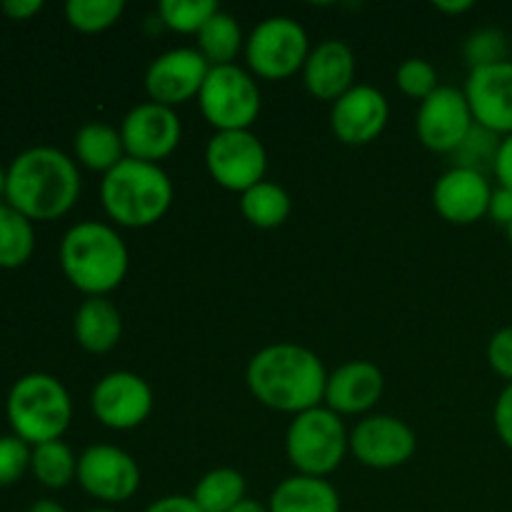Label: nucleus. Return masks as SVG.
<instances>
[{
    "mask_svg": "<svg viewBox=\"0 0 512 512\" xmlns=\"http://www.w3.org/2000/svg\"><path fill=\"white\" fill-rule=\"evenodd\" d=\"M245 380L255 398L280 413L300 415L325 400L328 373L313 350L293 343L268 345L250 358Z\"/></svg>",
    "mask_w": 512,
    "mask_h": 512,
    "instance_id": "f257e3e1",
    "label": "nucleus"
},
{
    "mask_svg": "<svg viewBox=\"0 0 512 512\" xmlns=\"http://www.w3.org/2000/svg\"><path fill=\"white\" fill-rule=\"evenodd\" d=\"M78 195V165L63 150L35 145L10 163L5 200L28 220L60 218L73 208Z\"/></svg>",
    "mask_w": 512,
    "mask_h": 512,
    "instance_id": "f03ea898",
    "label": "nucleus"
},
{
    "mask_svg": "<svg viewBox=\"0 0 512 512\" xmlns=\"http://www.w3.org/2000/svg\"><path fill=\"white\" fill-rule=\"evenodd\" d=\"M128 248L110 225L85 220L60 240V268L88 298H105L128 275Z\"/></svg>",
    "mask_w": 512,
    "mask_h": 512,
    "instance_id": "7ed1b4c3",
    "label": "nucleus"
},
{
    "mask_svg": "<svg viewBox=\"0 0 512 512\" xmlns=\"http://www.w3.org/2000/svg\"><path fill=\"white\" fill-rule=\"evenodd\" d=\"M100 200L108 218L123 228H148L170 210L173 183L160 165L123 158L105 173Z\"/></svg>",
    "mask_w": 512,
    "mask_h": 512,
    "instance_id": "20e7f679",
    "label": "nucleus"
},
{
    "mask_svg": "<svg viewBox=\"0 0 512 512\" xmlns=\"http://www.w3.org/2000/svg\"><path fill=\"white\" fill-rule=\"evenodd\" d=\"M13 435L28 445L60 440L73 418V400L58 378L28 373L13 383L5 403Z\"/></svg>",
    "mask_w": 512,
    "mask_h": 512,
    "instance_id": "39448f33",
    "label": "nucleus"
},
{
    "mask_svg": "<svg viewBox=\"0 0 512 512\" xmlns=\"http://www.w3.org/2000/svg\"><path fill=\"white\" fill-rule=\"evenodd\" d=\"M350 438L338 413L330 408H313L295 415L285 435L288 460L298 475L325 478L343 463Z\"/></svg>",
    "mask_w": 512,
    "mask_h": 512,
    "instance_id": "423d86ee",
    "label": "nucleus"
},
{
    "mask_svg": "<svg viewBox=\"0 0 512 512\" xmlns=\"http://www.w3.org/2000/svg\"><path fill=\"white\" fill-rule=\"evenodd\" d=\"M205 120L218 133L248 130L258 120V83L238 65H213L198 95Z\"/></svg>",
    "mask_w": 512,
    "mask_h": 512,
    "instance_id": "0eeeda50",
    "label": "nucleus"
},
{
    "mask_svg": "<svg viewBox=\"0 0 512 512\" xmlns=\"http://www.w3.org/2000/svg\"><path fill=\"white\" fill-rule=\"evenodd\" d=\"M310 55L308 33L303 25L285 15L263 20L245 43V58L258 78L283 80L305 68Z\"/></svg>",
    "mask_w": 512,
    "mask_h": 512,
    "instance_id": "6e6552de",
    "label": "nucleus"
},
{
    "mask_svg": "<svg viewBox=\"0 0 512 512\" xmlns=\"http://www.w3.org/2000/svg\"><path fill=\"white\" fill-rule=\"evenodd\" d=\"M205 165L218 185L233 193H245L263 183L268 170V153L258 135L250 130H223L210 138L205 148Z\"/></svg>",
    "mask_w": 512,
    "mask_h": 512,
    "instance_id": "1a4fd4ad",
    "label": "nucleus"
},
{
    "mask_svg": "<svg viewBox=\"0 0 512 512\" xmlns=\"http://www.w3.org/2000/svg\"><path fill=\"white\" fill-rule=\"evenodd\" d=\"M473 125L475 118L468 98L463 90L450 85H440L433 95H428L420 103L418 120H415L418 138L435 153H455L465 143Z\"/></svg>",
    "mask_w": 512,
    "mask_h": 512,
    "instance_id": "9d476101",
    "label": "nucleus"
},
{
    "mask_svg": "<svg viewBox=\"0 0 512 512\" xmlns=\"http://www.w3.org/2000/svg\"><path fill=\"white\" fill-rule=\"evenodd\" d=\"M78 483L103 503H125L140 488V468L115 445H90L78 458Z\"/></svg>",
    "mask_w": 512,
    "mask_h": 512,
    "instance_id": "9b49d317",
    "label": "nucleus"
},
{
    "mask_svg": "<svg viewBox=\"0 0 512 512\" xmlns=\"http://www.w3.org/2000/svg\"><path fill=\"white\" fill-rule=\"evenodd\" d=\"M183 125H180L178 113L168 105L160 103H140L125 115L120 125V138H123L128 158L143 160V163H155L168 158L180 143Z\"/></svg>",
    "mask_w": 512,
    "mask_h": 512,
    "instance_id": "f8f14e48",
    "label": "nucleus"
},
{
    "mask_svg": "<svg viewBox=\"0 0 512 512\" xmlns=\"http://www.w3.org/2000/svg\"><path fill=\"white\" fill-rule=\"evenodd\" d=\"M90 405L105 428L133 430L153 413V390L140 375L118 370L98 380Z\"/></svg>",
    "mask_w": 512,
    "mask_h": 512,
    "instance_id": "ddd939ff",
    "label": "nucleus"
},
{
    "mask_svg": "<svg viewBox=\"0 0 512 512\" xmlns=\"http://www.w3.org/2000/svg\"><path fill=\"white\" fill-rule=\"evenodd\" d=\"M418 448L413 428L393 415H370L350 433V450L363 465L375 470L408 463Z\"/></svg>",
    "mask_w": 512,
    "mask_h": 512,
    "instance_id": "4468645a",
    "label": "nucleus"
},
{
    "mask_svg": "<svg viewBox=\"0 0 512 512\" xmlns=\"http://www.w3.org/2000/svg\"><path fill=\"white\" fill-rule=\"evenodd\" d=\"M213 65L203 58L200 50L175 48L158 55L145 73V90L150 100L160 105L188 103L190 98L200 95L205 78Z\"/></svg>",
    "mask_w": 512,
    "mask_h": 512,
    "instance_id": "2eb2a0df",
    "label": "nucleus"
},
{
    "mask_svg": "<svg viewBox=\"0 0 512 512\" xmlns=\"http://www.w3.org/2000/svg\"><path fill=\"white\" fill-rule=\"evenodd\" d=\"M463 93L480 128L500 138L512 133V60L470 70Z\"/></svg>",
    "mask_w": 512,
    "mask_h": 512,
    "instance_id": "dca6fc26",
    "label": "nucleus"
},
{
    "mask_svg": "<svg viewBox=\"0 0 512 512\" xmlns=\"http://www.w3.org/2000/svg\"><path fill=\"white\" fill-rule=\"evenodd\" d=\"M390 105L373 85H353L333 103L330 125L345 145H368L388 125Z\"/></svg>",
    "mask_w": 512,
    "mask_h": 512,
    "instance_id": "f3484780",
    "label": "nucleus"
},
{
    "mask_svg": "<svg viewBox=\"0 0 512 512\" xmlns=\"http://www.w3.org/2000/svg\"><path fill=\"white\" fill-rule=\"evenodd\" d=\"M490 198L493 188L488 178L468 168H450L448 173L440 175L433 190L435 210L455 225H470L488 215Z\"/></svg>",
    "mask_w": 512,
    "mask_h": 512,
    "instance_id": "a211bd4d",
    "label": "nucleus"
},
{
    "mask_svg": "<svg viewBox=\"0 0 512 512\" xmlns=\"http://www.w3.org/2000/svg\"><path fill=\"white\" fill-rule=\"evenodd\" d=\"M383 388L385 380L378 365L368 363V360H353L328 375L325 403L338 415H358L378 403Z\"/></svg>",
    "mask_w": 512,
    "mask_h": 512,
    "instance_id": "6ab92c4d",
    "label": "nucleus"
},
{
    "mask_svg": "<svg viewBox=\"0 0 512 512\" xmlns=\"http://www.w3.org/2000/svg\"><path fill=\"white\" fill-rule=\"evenodd\" d=\"M355 55L343 40H325L310 50L303 68L305 88L320 100H338L353 88Z\"/></svg>",
    "mask_w": 512,
    "mask_h": 512,
    "instance_id": "aec40b11",
    "label": "nucleus"
},
{
    "mask_svg": "<svg viewBox=\"0 0 512 512\" xmlns=\"http://www.w3.org/2000/svg\"><path fill=\"white\" fill-rule=\"evenodd\" d=\"M75 340L88 353H108L120 343L123 318L108 298H88L75 313Z\"/></svg>",
    "mask_w": 512,
    "mask_h": 512,
    "instance_id": "412c9836",
    "label": "nucleus"
},
{
    "mask_svg": "<svg viewBox=\"0 0 512 512\" xmlns=\"http://www.w3.org/2000/svg\"><path fill=\"white\" fill-rule=\"evenodd\" d=\"M270 512H340V495L325 478L293 475L270 495Z\"/></svg>",
    "mask_w": 512,
    "mask_h": 512,
    "instance_id": "4be33fe9",
    "label": "nucleus"
},
{
    "mask_svg": "<svg viewBox=\"0 0 512 512\" xmlns=\"http://www.w3.org/2000/svg\"><path fill=\"white\" fill-rule=\"evenodd\" d=\"M75 155L80 163L90 170L110 173L123 160L125 145L115 128L105 123H88L75 133L73 140Z\"/></svg>",
    "mask_w": 512,
    "mask_h": 512,
    "instance_id": "5701e85b",
    "label": "nucleus"
},
{
    "mask_svg": "<svg viewBox=\"0 0 512 512\" xmlns=\"http://www.w3.org/2000/svg\"><path fill=\"white\" fill-rule=\"evenodd\" d=\"M240 210H243L245 220H248L250 225L263 230H273L288 220L293 203H290V195L285 193L278 183L263 180V183L245 190L243 198H240Z\"/></svg>",
    "mask_w": 512,
    "mask_h": 512,
    "instance_id": "b1692460",
    "label": "nucleus"
},
{
    "mask_svg": "<svg viewBox=\"0 0 512 512\" xmlns=\"http://www.w3.org/2000/svg\"><path fill=\"white\" fill-rule=\"evenodd\" d=\"M245 478L233 468L210 470L195 485L193 500L203 512H230L245 500Z\"/></svg>",
    "mask_w": 512,
    "mask_h": 512,
    "instance_id": "393cba45",
    "label": "nucleus"
},
{
    "mask_svg": "<svg viewBox=\"0 0 512 512\" xmlns=\"http://www.w3.org/2000/svg\"><path fill=\"white\" fill-rule=\"evenodd\" d=\"M35 250L33 220L25 218L13 205H0V268H20Z\"/></svg>",
    "mask_w": 512,
    "mask_h": 512,
    "instance_id": "a878e982",
    "label": "nucleus"
},
{
    "mask_svg": "<svg viewBox=\"0 0 512 512\" xmlns=\"http://www.w3.org/2000/svg\"><path fill=\"white\" fill-rule=\"evenodd\" d=\"M198 48L210 65H233L235 55L243 48L238 20L218 10L198 33Z\"/></svg>",
    "mask_w": 512,
    "mask_h": 512,
    "instance_id": "bb28decb",
    "label": "nucleus"
},
{
    "mask_svg": "<svg viewBox=\"0 0 512 512\" xmlns=\"http://www.w3.org/2000/svg\"><path fill=\"white\" fill-rule=\"evenodd\" d=\"M30 470L40 485L60 490L78 475V458L63 440H50V443L35 445Z\"/></svg>",
    "mask_w": 512,
    "mask_h": 512,
    "instance_id": "cd10ccee",
    "label": "nucleus"
},
{
    "mask_svg": "<svg viewBox=\"0 0 512 512\" xmlns=\"http://www.w3.org/2000/svg\"><path fill=\"white\" fill-rule=\"evenodd\" d=\"M123 10V0H68L65 18L80 33H100L118 23Z\"/></svg>",
    "mask_w": 512,
    "mask_h": 512,
    "instance_id": "c85d7f7f",
    "label": "nucleus"
},
{
    "mask_svg": "<svg viewBox=\"0 0 512 512\" xmlns=\"http://www.w3.org/2000/svg\"><path fill=\"white\" fill-rule=\"evenodd\" d=\"M218 10L213 0H163L158 5L160 20L175 33H200Z\"/></svg>",
    "mask_w": 512,
    "mask_h": 512,
    "instance_id": "c756f323",
    "label": "nucleus"
},
{
    "mask_svg": "<svg viewBox=\"0 0 512 512\" xmlns=\"http://www.w3.org/2000/svg\"><path fill=\"white\" fill-rule=\"evenodd\" d=\"M463 58L470 65V70L488 68L510 60V43L508 35L498 28H480L468 35L463 45Z\"/></svg>",
    "mask_w": 512,
    "mask_h": 512,
    "instance_id": "7c9ffc66",
    "label": "nucleus"
},
{
    "mask_svg": "<svg viewBox=\"0 0 512 512\" xmlns=\"http://www.w3.org/2000/svg\"><path fill=\"white\" fill-rule=\"evenodd\" d=\"M500 135L490 133V130L480 128L478 123L473 125L470 135L465 138V143L455 150V168H468L478 170L485 175V168H493L495 155L500 148Z\"/></svg>",
    "mask_w": 512,
    "mask_h": 512,
    "instance_id": "2f4dec72",
    "label": "nucleus"
},
{
    "mask_svg": "<svg viewBox=\"0 0 512 512\" xmlns=\"http://www.w3.org/2000/svg\"><path fill=\"white\" fill-rule=\"evenodd\" d=\"M395 80H398V88L403 90L405 95L418 98L420 103L440 88L438 73H435L433 65L423 58L405 60V63L398 68V73H395Z\"/></svg>",
    "mask_w": 512,
    "mask_h": 512,
    "instance_id": "473e14b6",
    "label": "nucleus"
},
{
    "mask_svg": "<svg viewBox=\"0 0 512 512\" xmlns=\"http://www.w3.org/2000/svg\"><path fill=\"white\" fill-rule=\"evenodd\" d=\"M33 450L18 435H0V488L13 485L30 468Z\"/></svg>",
    "mask_w": 512,
    "mask_h": 512,
    "instance_id": "72a5a7b5",
    "label": "nucleus"
},
{
    "mask_svg": "<svg viewBox=\"0 0 512 512\" xmlns=\"http://www.w3.org/2000/svg\"><path fill=\"white\" fill-rule=\"evenodd\" d=\"M488 363L500 378L512 383V325L500 328L488 343Z\"/></svg>",
    "mask_w": 512,
    "mask_h": 512,
    "instance_id": "f704fd0d",
    "label": "nucleus"
},
{
    "mask_svg": "<svg viewBox=\"0 0 512 512\" xmlns=\"http://www.w3.org/2000/svg\"><path fill=\"white\" fill-rule=\"evenodd\" d=\"M493 420H495V430H498V438L512 450V383L505 385L503 393H500L498 400H495Z\"/></svg>",
    "mask_w": 512,
    "mask_h": 512,
    "instance_id": "c9c22d12",
    "label": "nucleus"
},
{
    "mask_svg": "<svg viewBox=\"0 0 512 512\" xmlns=\"http://www.w3.org/2000/svg\"><path fill=\"white\" fill-rule=\"evenodd\" d=\"M493 173H495V178L500 180V188L512 190V133L505 135V138L500 140L498 155H495Z\"/></svg>",
    "mask_w": 512,
    "mask_h": 512,
    "instance_id": "e433bc0d",
    "label": "nucleus"
},
{
    "mask_svg": "<svg viewBox=\"0 0 512 512\" xmlns=\"http://www.w3.org/2000/svg\"><path fill=\"white\" fill-rule=\"evenodd\" d=\"M488 215L498 225H505V228H508V225L512 223V190L510 188L493 190V198H490Z\"/></svg>",
    "mask_w": 512,
    "mask_h": 512,
    "instance_id": "4c0bfd02",
    "label": "nucleus"
},
{
    "mask_svg": "<svg viewBox=\"0 0 512 512\" xmlns=\"http://www.w3.org/2000/svg\"><path fill=\"white\" fill-rule=\"evenodd\" d=\"M145 512H203L198 508V503L193 500V495H168V498H160L155 503H150Z\"/></svg>",
    "mask_w": 512,
    "mask_h": 512,
    "instance_id": "58836bf2",
    "label": "nucleus"
},
{
    "mask_svg": "<svg viewBox=\"0 0 512 512\" xmlns=\"http://www.w3.org/2000/svg\"><path fill=\"white\" fill-rule=\"evenodd\" d=\"M3 13L13 20H28L35 13H40L43 3L40 0H3Z\"/></svg>",
    "mask_w": 512,
    "mask_h": 512,
    "instance_id": "ea45409f",
    "label": "nucleus"
},
{
    "mask_svg": "<svg viewBox=\"0 0 512 512\" xmlns=\"http://www.w3.org/2000/svg\"><path fill=\"white\" fill-rule=\"evenodd\" d=\"M473 0H435L433 8L440 10V13H450V15H460L473 10Z\"/></svg>",
    "mask_w": 512,
    "mask_h": 512,
    "instance_id": "a19ab883",
    "label": "nucleus"
},
{
    "mask_svg": "<svg viewBox=\"0 0 512 512\" xmlns=\"http://www.w3.org/2000/svg\"><path fill=\"white\" fill-rule=\"evenodd\" d=\"M28 512H68V510H65L60 503H55V500H35V503L28 508Z\"/></svg>",
    "mask_w": 512,
    "mask_h": 512,
    "instance_id": "79ce46f5",
    "label": "nucleus"
},
{
    "mask_svg": "<svg viewBox=\"0 0 512 512\" xmlns=\"http://www.w3.org/2000/svg\"><path fill=\"white\" fill-rule=\"evenodd\" d=\"M230 512H270V510L265 508V505L255 503V500H248V498H245L243 503H240V505H235V508L230 510Z\"/></svg>",
    "mask_w": 512,
    "mask_h": 512,
    "instance_id": "37998d69",
    "label": "nucleus"
},
{
    "mask_svg": "<svg viewBox=\"0 0 512 512\" xmlns=\"http://www.w3.org/2000/svg\"><path fill=\"white\" fill-rule=\"evenodd\" d=\"M5 185H8V170L0 165V205H3V200H5Z\"/></svg>",
    "mask_w": 512,
    "mask_h": 512,
    "instance_id": "c03bdc74",
    "label": "nucleus"
},
{
    "mask_svg": "<svg viewBox=\"0 0 512 512\" xmlns=\"http://www.w3.org/2000/svg\"><path fill=\"white\" fill-rule=\"evenodd\" d=\"M505 230H508V240H510V245H512V223Z\"/></svg>",
    "mask_w": 512,
    "mask_h": 512,
    "instance_id": "a18cd8bd",
    "label": "nucleus"
},
{
    "mask_svg": "<svg viewBox=\"0 0 512 512\" xmlns=\"http://www.w3.org/2000/svg\"><path fill=\"white\" fill-rule=\"evenodd\" d=\"M88 512H115V510H108V508H95V510H88Z\"/></svg>",
    "mask_w": 512,
    "mask_h": 512,
    "instance_id": "49530a36",
    "label": "nucleus"
}]
</instances>
